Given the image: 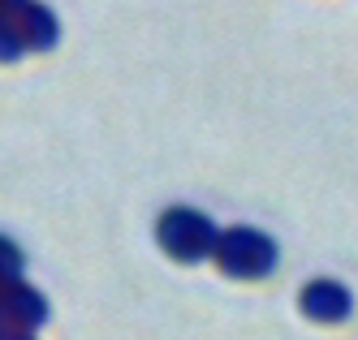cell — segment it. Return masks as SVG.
I'll return each mask as SVG.
<instances>
[{"label":"cell","instance_id":"6da1fadb","mask_svg":"<svg viewBox=\"0 0 358 340\" xmlns=\"http://www.w3.org/2000/svg\"><path fill=\"white\" fill-rule=\"evenodd\" d=\"M212 258L234 280H259L276 267V242L255 228H224V232H216Z\"/></svg>","mask_w":358,"mask_h":340},{"label":"cell","instance_id":"7a4b0ae2","mask_svg":"<svg viewBox=\"0 0 358 340\" xmlns=\"http://www.w3.org/2000/svg\"><path fill=\"white\" fill-rule=\"evenodd\" d=\"M156 237L173 258L199 263V258H212V250H216V224L203 212H194V207H173V212L160 216Z\"/></svg>","mask_w":358,"mask_h":340},{"label":"cell","instance_id":"3957f363","mask_svg":"<svg viewBox=\"0 0 358 340\" xmlns=\"http://www.w3.org/2000/svg\"><path fill=\"white\" fill-rule=\"evenodd\" d=\"M48 319V302L31 289V284H0V327H13V332H35Z\"/></svg>","mask_w":358,"mask_h":340},{"label":"cell","instance_id":"277c9868","mask_svg":"<svg viewBox=\"0 0 358 340\" xmlns=\"http://www.w3.org/2000/svg\"><path fill=\"white\" fill-rule=\"evenodd\" d=\"M298 306L306 310V319H315V323H341V319H350V310H354L350 289L337 284V280H311L302 289Z\"/></svg>","mask_w":358,"mask_h":340},{"label":"cell","instance_id":"5b68a950","mask_svg":"<svg viewBox=\"0 0 358 340\" xmlns=\"http://www.w3.org/2000/svg\"><path fill=\"white\" fill-rule=\"evenodd\" d=\"M0 26H9V31L17 35L22 52H48L57 43V17L43 5H35V0H27V5H22L13 17H5Z\"/></svg>","mask_w":358,"mask_h":340},{"label":"cell","instance_id":"8992f818","mask_svg":"<svg viewBox=\"0 0 358 340\" xmlns=\"http://www.w3.org/2000/svg\"><path fill=\"white\" fill-rule=\"evenodd\" d=\"M13 280H22V250L9 237H0V284H13Z\"/></svg>","mask_w":358,"mask_h":340},{"label":"cell","instance_id":"52a82bcc","mask_svg":"<svg viewBox=\"0 0 358 340\" xmlns=\"http://www.w3.org/2000/svg\"><path fill=\"white\" fill-rule=\"evenodd\" d=\"M22 5H27V0H0V22H5V17H13Z\"/></svg>","mask_w":358,"mask_h":340},{"label":"cell","instance_id":"ba28073f","mask_svg":"<svg viewBox=\"0 0 358 340\" xmlns=\"http://www.w3.org/2000/svg\"><path fill=\"white\" fill-rule=\"evenodd\" d=\"M0 340H35V332H13V327H0Z\"/></svg>","mask_w":358,"mask_h":340}]
</instances>
